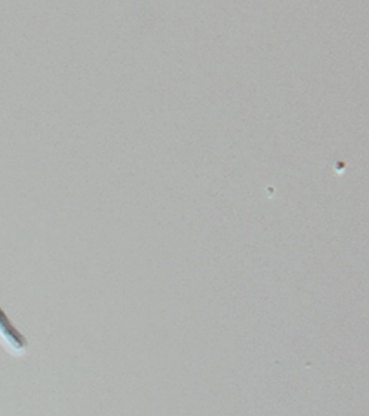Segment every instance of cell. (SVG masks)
Returning a JSON list of instances; mask_svg holds the SVG:
<instances>
[{
	"mask_svg": "<svg viewBox=\"0 0 369 416\" xmlns=\"http://www.w3.org/2000/svg\"><path fill=\"white\" fill-rule=\"evenodd\" d=\"M0 346L5 353L14 358H22L27 351L26 339L12 325L1 308H0Z\"/></svg>",
	"mask_w": 369,
	"mask_h": 416,
	"instance_id": "obj_1",
	"label": "cell"
}]
</instances>
